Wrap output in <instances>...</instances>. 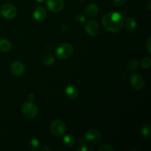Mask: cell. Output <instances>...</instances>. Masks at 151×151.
I'll return each mask as SVG.
<instances>
[{
	"mask_svg": "<svg viewBox=\"0 0 151 151\" xmlns=\"http://www.w3.org/2000/svg\"><path fill=\"white\" fill-rule=\"evenodd\" d=\"M76 20L78 23H84L86 22V17L82 13H78L76 16Z\"/></svg>",
	"mask_w": 151,
	"mask_h": 151,
	"instance_id": "603a6c76",
	"label": "cell"
},
{
	"mask_svg": "<svg viewBox=\"0 0 151 151\" xmlns=\"http://www.w3.org/2000/svg\"><path fill=\"white\" fill-rule=\"evenodd\" d=\"M150 2H151L150 1H148V9H149V10H150V9H151V7H150Z\"/></svg>",
	"mask_w": 151,
	"mask_h": 151,
	"instance_id": "f546056e",
	"label": "cell"
},
{
	"mask_svg": "<svg viewBox=\"0 0 151 151\" xmlns=\"http://www.w3.org/2000/svg\"><path fill=\"white\" fill-rule=\"evenodd\" d=\"M35 1H38V2H39V3H41V2H44L45 0H35Z\"/></svg>",
	"mask_w": 151,
	"mask_h": 151,
	"instance_id": "f1b7e54d",
	"label": "cell"
},
{
	"mask_svg": "<svg viewBox=\"0 0 151 151\" xmlns=\"http://www.w3.org/2000/svg\"><path fill=\"white\" fill-rule=\"evenodd\" d=\"M85 12L87 16L89 17H94L98 14L99 7L95 4H89L86 7Z\"/></svg>",
	"mask_w": 151,
	"mask_h": 151,
	"instance_id": "5bb4252c",
	"label": "cell"
},
{
	"mask_svg": "<svg viewBox=\"0 0 151 151\" xmlns=\"http://www.w3.org/2000/svg\"><path fill=\"white\" fill-rule=\"evenodd\" d=\"M47 8L53 13H58L64 7L63 0H47Z\"/></svg>",
	"mask_w": 151,
	"mask_h": 151,
	"instance_id": "8992f818",
	"label": "cell"
},
{
	"mask_svg": "<svg viewBox=\"0 0 151 151\" xmlns=\"http://www.w3.org/2000/svg\"><path fill=\"white\" fill-rule=\"evenodd\" d=\"M10 72L15 76H22L25 72V67L20 61H14L10 64Z\"/></svg>",
	"mask_w": 151,
	"mask_h": 151,
	"instance_id": "9c48e42d",
	"label": "cell"
},
{
	"mask_svg": "<svg viewBox=\"0 0 151 151\" xmlns=\"http://www.w3.org/2000/svg\"><path fill=\"white\" fill-rule=\"evenodd\" d=\"M114 2L118 7L122 6L125 3V0H114Z\"/></svg>",
	"mask_w": 151,
	"mask_h": 151,
	"instance_id": "d4e9b609",
	"label": "cell"
},
{
	"mask_svg": "<svg viewBox=\"0 0 151 151\" xmlns=\"http://www.w3.org/2000/svg\"><path fill=\"white\" fill-rule=\"evenodd\" d=\"M141 65L145 69H149L151 65V60L150 58L146 57L142 60L141 61Z\"/></svg>",
	"mask_w": 151,
	"mask_h": 151,
	"instance_id": "ffe728a7",
	"label": "cell"
},
{
	"mask_svg": "<svg viewBox=\"0 0 151 151\" xmlns=\"http://www.w3.org/2000/svg\"><path fill=\"white\" fill-rule=\"evenodd\" d=\"M145 47H146V49H147V52H148V53H151V38L150 37H148V38H147V41H146L145 43Z\"/></svg>",
	"mask_w": 151,
	"mask_h": 151,
	"instance_id": "cb8c5ba5",
	"label": "cell"
},
{
	"mask_svg": "<svg viewBox=\"0 0 151 151\" xmlns=\"http://www.w3.org/2000/svg\"><path fill=\"white\" fill-rule=\"evenodd\" d=\"M85 138L87 141L99 142L102 139V134L98 130L91 129L86 133Z\"/></svg>",
	"mask_w": 151,
	"mask_h": 151,
	"instance_id": "30bf717a",
	"label": "cell"
},
{
	"mask_svg": "<svg viewBox=\"0 0 151 151\" xmlns=\"http://www.w3.org/2000/svg\"><path fill=\"white\" fill-rule=\"evenodd\" d=\"M12 47L11 42L5 38L0 39V51L1 52H8L10 51Z\"/></svg>",
	"mask_w": 151,
	"mask_h": 151,
	"instance_id": "9a60e30c",
	"label": "cell"
},
{
	"mask_svg": "<svg viewBox=\"0 0 151 151\" xmlns=\"http://www.w3.org/2000/svg\"><path fill=\"white\" fill-rule=\"evenodd\" d=\"M55 59V57L51 54H47L44 58V63L47 66H52L54 64Z\"/></svg>",
	"mask_w": 151,
	"mask_h": 151,
	"instance_id": "ac0fdd59",
	"label": "cell"
},
{
	"mask_svg": "<svg viewBox=\"0 0 151 151\" xmlns=\"http://www.w3.org/2000/svg\"><path fill=\"white\" fill-rule=\"evenodd\" d=\"M131 84L133 88L136 90L142 89L145 86L144 78L141 75L135 74L131 77Z\"/></svg>",
	"mask_w": 151,
	"mask_h": 151,
	"instance_id": "ba28073f",
	"label": "cell"
},
{
	"mask_svg": "<svg viewBox=\"0 0 151 151\" xmlns=\"http://www.w3.org/2000/svg\"><path fill=\"white\" fill-rule=\"evenodd\" d=\"M142 135L145 137H150L151 135V127L149 125H145L142 128Z\"/></svg>",
	"mask_w": 151,
	"mask_h": 151,
	"instance_id": "44dd1931",
	"label": "cell"
},
{
	"mask_svg": "<svg viewBox=\"0 0 151 151\" xmlns=\"http://www.w3.org/2000/svg\"><path fill=\"white\" fill-rule=\"evenodd\" d=\"M40 142L38 139L32 138L29 142V147L32 150H38L40 148Z\"/></svg>",
	"mask_w": 151,
	"mask_h": 151,
	"instance_id": "e0dca14e",
	"label": "cell"
},
{
	"mask_svg": "<svg viewBox=\"0 0 151 151\" xmlns=\"http://www.w3.org/2000/svg\"><path fill=\"white\" fill-rule=\"evenodd\" d=\"M123 25L125 27V29L129 32H133L137 29V23L134 19L131 17H128L127 19H124Z\"/></svg>",
	"mask_w": 151,
	"mask_h": 151,
	"instance_id": "7c38bea8",
	"label": "cell"
},
{
	"mask_svg": "<svg viewBox=\"0 0 151 151\" xmlns=\"http://www.w3.org/2000/svg\"><path fill=\"white\" fill-rule=\"evenodd\" d=\"M74 52V48L72 44L65 43L61 44L56 50V55L61 60H66L72 55Z\"/></svg>",
	"mask_w": 151,
	"mask_h": 151,
	"instance_id": "7a4b0ae2",
	"label": "cell"
},
{
	"mask_svg": "<svg viewBox=\"0 0 151 151\" xmlns=\"http://www.w3.org/2000/svg\"><path fill=\"white\" fill-rule=\"evenodd\" d=\"M50 131L55 137H62L66 131V125L60 119H55L50 125Z\"/></svg>",
	"mask_w": 151,
	"mask_h": 151,
	"instance_id": "3957f363",
	"label": "cell"
},
{
	"mask_svg": "<svg viewBox=\"0 0 151 151\" xmlns=\"http://www.w3.org/2000/svg\"><path fill=\"white\" fill-rule=\"evenodd\" d=\"M124 18L119 12H110L102 18V24L106 29L111 32L120 30L123 26Z\"/></svg>",
	"mask_w": 151,
	"mask_h": 151,
	"instance_id": "6da1fadb",
	"label": "cell"
},
{
	"mask_svg": "<svg viewBox=\"0 0 151 151\" xmlns=\"http://www.w3.org/2000/svg\"><path fill=\"white\" fill-rule=\"evenodd\" d=\"M138 61L136 59H131L128 63V68L131 71H135L138 68Z\"/></svg>",
	"mask_w": 151,
	"mask_h": 151,
	"instance_id": "d6986e66",
	"label": "cell"
},
{
	"mask_svg": "<svg viewBox=\"0 0 151 151\" xmlns=\"http://www.w3.org/2000/svg\"><path fill=\"white\" fill-rule=\"evenodd\" d=\"M85 29L89 35L95 36L100 32V26L95 20H90L86 24Z\"/></svg>",
	"mask_w": 151,
	"mask_h": 151,
	"instance_id": "52a82bcc",
	"label": "cell"
},
{
	"mask_svg": "<svg viewBox=\"0 0 151 151\" xmlns=\"http://www.w3.org/2000/svg\"><path fill=\"white\" fill-rule=\"evenodd\" d=\"M0 13L4 18L7 19H14L17 14L16 7L11 4H4L0 8Z\"/></svg>",
	"mask_w": 151,
	"mask_h": 151,
	"instance_id": "5b68a950",
	"label": "cell"
},
{
	"mask_svg": "<svg viewBox=\"0 0 151 151\" xmlns=\"http://www.w3.org/2000/svg\"><path fill=\"white\" fill-rule=\"evenodd\" d=\"M47 17V11L42 6H38L33 11V18L37 22H42Z\"/></svg>",
	"mask_w": 151,
	"mask_h": 151,
	"instance_id": "8fae6325",
	"label": "cell"
},
{
	"mask_svg": "<svg viewBox=\"0 0 151 151\" xmlns=\"http://www.w3.org/2000/svg\"><path fill=\"white\" fill-rule=\"evenodd\" d=\"M99 150H100V151H114V147L111 145L105 144L102 145Z\"/></svg>",
	"mask_w": 151,
	"mask_h": 151,
	"instance_id": "7402d4cb",
	"label": "cell"
},
{
	"mask_svg": "<svg viewBox=\"0 0 151 151\" xmlns=\"http://www.w3.org/2000/svg\"><path fill=\"white\" fill-rule=\"evenodd\" d=\"M42 150H50V148L49 147H47V146H44V147L42 148Z\"/></svg>",
	"mask_w": 151,
	"mask_h": 151,
	"instance_id": "83f0119b",
	"label": "cell"
},
{
	"mask_svg": "<svg viewBox=\"0 0 151 151\" xmlns=\"http://www.w3.org/2000/svg\"><path fill=\"white\" fill-rule=\"evenodd\" d=\"M63 143L66 147H72L75 143V138L72 134H67L63 139Z\"/></svg>",
	"mask_w": 151,
	"mask_h": 151,
	"instance_id": "2e32d148",
	"label": "cell"
},
{
	"mask_svg": "<svg viewBox=\"0 0 151 151\" xmlns=\"http://www.w3.org/2000/svg\"><path fill=\"white\" fill-rule=\"evenodd\" d=\"M65 94L68 98L71 99V100H75V99L78 98V95H79V91L75 86L69 85L66 86V89H65Z\"/></svg>",
	"mask_w": 151,
	"mask_h": 151,
	"instance_id": "4fadbf2b",
	"label": "cell"
},
{
	"mask_svg": "<svg viewBox=\"0 0 151 151\" xmlns=\"http://www.w3.org/2000/svg\"><path fill=\"white\" fill-rule=\"evenodd\" d=\"M35 94H29V95H28V99H29V101H30V102L33 101V100H35Z\"/></svg>",
	"mask_w": 151,
	"mask_h": 151,
	"instance_id": "484cf974",
	"label": "cell"
},
{
	"mask_svg": "<svg viewBox=\"0 0 151 151\" xmlns=\"http://www.w3.org/2000/svg\"><path fill=\"white\" fill-rule=\"evenodd\" d=\"M78 150H81V151H87V150H88V148L86 145H82V147H79V148H78Z\"/></svg>",
	"mask_w": 151,
	"mask_h": 151,
	"instance_id": "4316f807",
	"label": "cell"
},
{
	"mask_svg": "<svg viewBox=\"0 0 151 151\" xmlns=\"http://www.w3.org/2000/svg\"><path fill=\"white\" fill-rule=\"evenodd\" d=\"M22 114L26 117L32 119V118H35L37 116V114H38V108L32 102H25L22 105Z\"/></svg>",
	"mask_w": 151,
	"mask_h": 151,
	"instance_id": "277c9868",
	"label": "cell"
}]
</instances>
